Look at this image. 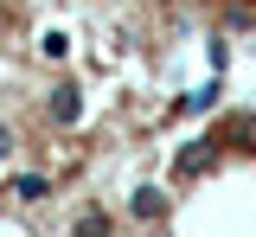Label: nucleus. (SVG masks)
Here are the masks:
<instances>
[{"instance_id": "nucleus-1", "label": "nucleus", "mask_w": 256, "mask_h": 237, "mask_svg": "<svg viewBox=\"0 0 256 237\" xmlns=\"http://www.w3.org/2000/svg\"><path fill=\"white\" fill-rule=\"evenodd\" d=\"M166 192H160V186H134V199H128V218H141V224H160V218H166Z\"/></svg>"}, {"instance_id": "nucleus-2", "label": "nucleus", "mask_w": 256, "mask_h": 237, "mask_svg": "<svg viewBox=\"0 0 256 237\" xmlns=\"http://www.w3.org/2000/svg\"><path fill=\"white\" fill-rule=\"evenodd\" d=\"M212 148H218V141H186V148L173 154V173H180V180H186V173H198L205 160H212Z\"/></svg>"}, {"instance_id": "nucleus-3", "label": "nucleus", "mask_w": 256, "mask_h": 237, "mask_svg": "<svg viewBox=\"0 0 256 237\" xmlns=\"http://www.w3.org/2000/svg\"><path fill=\"white\" fill-rule=\"evenodd\" d=\"M77 116H84V90H70V84H64V90H52V122H64V128H70Z\"/></svg>"}, {"instance_id": "nucleus-4", "label": "nucleus", "mask_w": 256, "mask_h": 237, "mask_svg": "<svg viewBox=\"0 0 256 237\" xmlns=\"http://www.w3.org/2000/svg\"><path fill=\"white\" fill-rule=\"evenodd\" d=\"M6 192H13V199H20V205H38V199H45V192H52V180H45V173H20V180H13Z\"/></svg>"}, {"instance_id": "nucleus-5", "label": "nucleus", "mask_w": 256, "mask_h": 237, "mask_svg": "<svg viewBox=\"0 0 256 237\" xmlns=\"http://www.w3.org/2000/svg\"><path fill=\"white\" fill-rule=\"evenodd\" d=\"M218 102V84H205V90H192V96H180V116H205Z\"/></svg>"}, {"instance_id": "nucleus-6", "label": "nucleus", "mask_w": 256, "mask_h": 237, "mask_svg": "<svg viewBox=\"0 0 256 237\" xmlns=\"http://www.w3.org/2000/svg\"><path fill=\"white\" fill-rule=\"evenodd\" d=\"M77 237H109V218H102V212H84V218H77Z\"/></svg>"}, {"instance_id": "nucleus-7", "label": "nucleus", "mask_w": 256, "mask_h": 237, "mask_svg": "<svg viewBox=\"0 0 256 237\" xmlns=\"http://www.w3.org/2000/svg\"><path fill=\"white\" fill-rule=\"evenodd\" d=\"M38 52H45V58H64V52H70V38H64V32H45V38H38Z\"/></svg>"}, {"instance_id": "nucleus-8", "label": "nucleus", "mask_w": 256, "mask_h": 237, "mask_svg": "<svg viewBox=\"0 0 256 237\" xmlns=\"http://www.w3.org/2000/svg\"><path fill=\"white\" fill-rule=\"evenodd\" d=\"M6 154H13V128L0 122V160H6Z\"/></svg>"}]
</instances>
